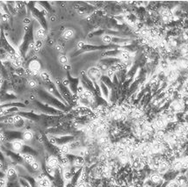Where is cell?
Segmentation results:
<instances>
[{"label":"cell","instance_id":"cell-1","mask_svg":"<svg viewBox=\"0 0 188 187\" xmlns=\"http://www.w3.org/2000/svg\"><path fill=\"white\" fill-rule=\"evenodd\" d=\"M37 95L40 99H42L43 102H45L47 105H49L52 107H57V108H64V105H62V102L58 100V98L54 97L53 95L49 94L48 91H46L44 89H38Z\"/></svg>","mask_w":188,"mask_h":187},{"label":"cell","instance_id":"cell-2","mask_svg":"<svg viewBox=\"0 0 188 187\" xmlns=\"http://www.w3.org/2000/svg\"><path fill=\"white\" fill-rule=\"evenodd\" d=\"M38 187H51L52 181L45 173H40L35 177Z\"/></svg>","mask_w":188,"mask_h":187},{"label":"cell","instance_id":"cell-3","mask_svg":"<svg viewBox=\"0 0 188 187\" xmlns=\"http://www.w3.org/2000/svg\"><path fill=\"white\" fill-rule=\"evenodd\" d=\"M152 126L154 127V129L156 131H158V130H164V128L167 126V122L165 121L164 117L159 115V116H157V118H155V120L152 121Z\"/></svg>","mask_w":188,"mask_h":187},{"label":"cell","instance_id":"cell-4","mask_svg":"<svg viewBox=\"0 0 188 187\" xmlns=\"http://www.w3.org/2000/svg\"><path fill=\"white\" fill-rule=\"evenodd\" d=\"M87 75L91 80H92L93 82H96L98 79L102 77V70L98 67H91L87 71Z\"/></svg>","mask_w":188,"mask_h":187},{"label":"cell","instance_id":"cell-5","mask_svg":"<svg viewBox=\"0 0 188 187\" xmlns=\"http://www.w3.org/2000/svg\"><path fill=\"white\" fill-rule=\"evenodd\" d=\"M27 69L31 70L32 72L34 73V76H36L37 74H39V72L41 71V69H42V64L41 62L38 60H32L29 62L28 63V67Z\"/></svg>","mask_w":188,"mask_h":187},{"label":"cell","instance_id":"cell-6","mask_svg":"<svg viewBox=\"0 0 188 187\" xmlns=\"http://www.w3.org/2000/svg\"><path fill=\"white\" fill-rule=\"evenodd\" d=\"M6 177L8 182H15L18 178V171L13 167H9L6 170Z\"/></svg>","mask_w":188,"mask_h":187},{"label":"cell","instance_id":"cell-7","mask_svg":"<svg viewBox=\"0 0 188 187\" xmlns=\"http://www.w3.org/2000/svg\"><path fill=\"white\" fill-rule=\"evenodd\" d=\"M85 164V160L84 157L78 156H73V158L70 160V165L73 167H76L78 169H82Z\"/></svg>","mask_w":188,"mask_h":187},{"label":"cell","instance_id":"cell-8","mask_svg":"<svg viewBox=\"0 0 188 187\" xmlns=\"http://www.w3.org/2000/svg\"><path fill=\"white\" fill-rule=\"evenodd\" d=\"M18 113L22 118L26 119V120H29V121H38L40 120V115L34 113V112H20L19 111Z\"/></svg>","mask_w":188,"mask_h":187},{"label":"cell","instance_id":"cell-9","mask_svg":"<svg viewBox=\"0 0 188 187\" xmlns=\"http://www.w3.org/2000/svg\"><path fill=\"white\" fill-rule=\"evenodd\" d=\"M46 164L50 166V167H52V168H54V169H57L59 167V165H60L58 157H56L55 155L49 156L47 160H46Z\"/></svg>","mask_w":188,"mask_h":187},{"label":"cell","instance_id":"cell-10","mask_svg":"<svg viewBox=\"0 0 188 187\" xmlns=\"http://www.w3.org/2000/svg\"><path fill=\"white\" fill-rule=\"evenodd\" d=\"M46 35H47V31L45 30L43 27L40 26V27H38L36 30H35L34 39H36L35 41H42V42L43 40L46 38Z\"/></svg>","mask_w":188,"mask_h":187},{"label":"cell","instance_id":"cell-11","mask_svg":"<svg viewBox=\"0 0 188 187\" xmlns=\"http://www.w3.org/2000/svg\"><path fill=\"white\" fill-rule=\"evenodd\" d=\"M19 155H20L21 158L23 159L24 163H27V164H29V165H31V164L34 163V161H36V159H35V157H34V156H33V155H30V154H25V153H20Z\"/></svg>","mask_w":188,"mask_h":187},{"label":"cell","instance_id":"cell-12","mask_svg":"<svg viewBox=\"0 0 188 187\" xmlns=\"http://www.w3.org/2000/svg\"><path fill=\"white\" fill-rule=\"evenodd\" d=\"M175 181L178 184L180 187H187L188 186V178L185 175H178L176 177Z\"/></svg>","mask_w":188,"mask_h":187},{"label":"cell","instance_id":"cell-13","mask_svg":"<svg viewBox=\"0 0 188 187\" xmlns=\"http://www.w3.org/2000/svg\"><path fill=\"white\" fill-rule=\"evenodd\" d=\"M34 133H33L31 130H28V129H26L23 131V133H22V139L25 141H31L32 140L34 139Z\"/></svg>","mask_w":188,"mask_h":187},{"label":"cell","instance_id":"cell-14","mask_svg":"<svg viewBox=\"0 0 188 187\" xmlns=\"http://www.w3.org/2000/svg\"><path fill=\"white\" fill-rule=\"evenodd\" d=\"M150 180L152 183H154L155 185L159 184V183H161L162 180H163V175L159 174L158 172V173L150 174Z\"/></svg>","mask_w":188,"mask_h":187},{"label":"cell","instance_id":"cell-15","mask_svg":"<svg viewBox=\"0 0 188 187\" xmlns=\"http://www.w3.org/2000/svg\"><path fill=\"white\" fill-rule=\"evenodd\" d=\"M73 36H74V31L72 29H66L62 33V38L66 41L72 39Z\"/></svg>","mask_w":188,"mask_h":187},{"label":"cell","instance_id":"cell-16","mask_svg":"<svg viewBox=\"0 0 188 187\" xmlns=\"http://www.w3.org/2000/svg\"><path fill=\"white\" fill-rule=\"evenodd\" d=\"M164 119H165V121H166V122H167L168 124H169V123H173V122L176 121V114L170 112L168 114L164 116Z\"/></svg>","mask_w":188,"mask_h":187},{"label":"cell","instance_id":"cell-17","mask_svg":"<svg viewBox=\"0 0 188 187\" xmlns=\"http://www.w3.org/2000/svg\"><path fill=\"white\" fill-rule=\"evenodd\" d=\"M159 66L160 68L164 70V71H169L170 70V62L166 60H162L159 63Z\"/></svg>","mask_w":188,"mask_h":187},{"label":"cell","instance_id":"cell-18","mask_svg":"<svg viewBox=\"0 0 188 187\" xmlns=\"http://www.w3.org/2000/svg\"><path fill=\"white\" fill-rule=\"evenodd\" d=\"M100 91H101V93L103 94L105 97H108V95H109V91H108V88L107 86L104 84L103 82L100 83Z\"/></svg>","mask_w":188,"mask_h":187},{"label":"cell","instance_id":"cell-19","mask_svg":"<svg viewBox=\"0 0 188 187\" xmlns=\"http://www.w3.org/2000/svg\"><path fill=\"white\" fill-rule=\"evenodd\" d=\"M40 78L42 80V83H45V82H49L50 81V75L49 73L46 72V71H43V72L40 73Z\"/></svg>","mask_w":188,"mask_h":187},{"label":"cell","instance_id":"cell-20","mask_svg":"<svg viewBox=\"0 0 188 187\" xmlns=\"http://www.w3.org/2000/svg\"><path fill=\"white\" fill-rule=\"evenodd\" d=\"M31 168L33 169V170L34 171V172H38V171H40L41 170V164H40V163L38 162V161H34V163H32L30 165Z\"/></svg>","mask_w":188,"mask_h":187},{"label":"cell","instance_id":"cell-21","mask_svg":"<svg viewBox=\"0 0 188 187\" xmlns=\"http://www.w3.org/2000/svg\"><path fill=\"white\" fill-rule=\"evenodd\" d=\"M28 87L30 89H37V86H38V82H37L35 79H30L28 80Z\"/></svg>","mask_w":188,"mask_h":187},{"label":"cell","instance_id":"cell-22","mask_svg":"<svg viewBox=\"0 0 188 187\" xmlns=\"http://www.w3.org/2000/svg\"><path fill=\"white\" fill-rule=\"evenodd\" d=\"M102 42L105 44H110L113 42V37L111 36L110 34H104L102 36Z\"/></svg>","mask_w":188,"mask_h":187},{"label":"cell","instance_id":"cell-23","mask_svg":"<svg viewBox=\"0 0 188 187\" xmlns=\"http://www.w3.org/2000/svg\"><path fill=\"white\" fill-rule=\"evenodd\" d=\"M18 183H19V185H20V186L21 187H32L30 185V184L26 181L25 178H23V177H19Z\"/></svg>","mask_w":188,"mask_h":187},{"label":"cell","instance_id":"cell-24","mask_svg":"<svg viewBox=\"0 0 188 187\" xmlns=\"http://www.w3.org/2000/svg\"><path fill=\"white\" fill-rule=\"evenodd\" d=\"M8 180L6 177H0V187H7Z\"/></svg>","mask_w":188,"mask_h":187},{"label":"cell","instance_id":"cell-25","mask_svg":"<svg viewBox=\"0 0 188 187\" xmlns=\"http://www.w3.org/2000/svg\"><path fill=\"white\" fill-rule=\"evenodd\" d=\"M68 61H69L68 60V57H67L66 55H64V54H62V55H61L59 57V62L62 65H66L67 63H68Z\"/></svg>","mask_w":188,"mask_h":187},{"label":"cell","instance_id":"cell-26","mask_svg":"<svg viewBox=\"0 0 188 187\" xmlns=\"http://www.w3.org/2000/svg\"><path fill=\"white\" fill-rule=\"evenodd\" d=\"M42 47V41H35V46H34V52H38Z\"/></svg>","mask_w":188,"mask_h":187},{"label":"cell","instance_id":"cell-27","mask_svg":"<svg viewBox=\"0 0 188 187\" xmlns=\"http://www.w3.org/2000/svg\"><path fill=\"white\" fill-rule=\"evenodd\" d=\"M9 18H10V15H9L8 13H3L0 19H1L3 22H5V23H6V22H7V21L9 20Z\"/></svg>","mask_w":188,"mask_h":187},{"label":"cell","instance_id":"cell-28","mask_svg":"<svg viewBox=\"0 0 188 187\" xmlns=\"http://www.w3.org/2000/svg\"><path fill=\"white\" fill-rule=\"evenodd\" d=\"M6 141V137L4 132H0V144H3Z\"/></svg>","mask_w":188,"mask_h":187},{"label":"cell","instance_id":"cell-29","mask_svg":"<svg viewBox=\"0 0 188 187\" xmlns=\"http://www.w3.org/2000/svg\"><path fill=\"white\" fill-rule=\"evenodd\" d=\"M167 187H180L178 185V184L176 181H170L168 183V185Z\"/></svg>","mask_w":188,"mask_h":187},{"label":"cell","instance_id":"cell-30","mask_svg":"<svg viewBox=\"0 0 188 187\" xmlns=\"http://www.w3.org/2000/svg\"><path fill=\"white\" fill-rule=\"evenodd\" d=\"M5 162H6V157H5V156H4L3 151L0 150V163H4Z\"/></svg>","mask_w":188,"mask_h":187},{"label":"cell","instance_id":"cell-31","mask_svg":"<svg viewBox=\"0 0 188 187\" xmlns=\"http://www.w3.org/2000/svg\"><path fill=\"white\" fill-rule=\"evenodd\" d=\"M85 44L84 42H79L78 43V48H85Z\"/></svg>","mask_w":188,"mask_h":187},{"label":"cell","instance_id":"cell-32","mask_svg":"<svg viewBox=\"0 0 188 187\" xmlns=\"http://www.w3.org/2000/svg\"><path fill=\"white\" fill-rule=\"evenodd\" d=\"M56 49H57L58 51H61L62 48V46H60V45H57V46H56Z\"/></svg>","mask_w":188,"mask_h":187},{"label":"cell","instance_id":"cell-33","mask_svg":"<svg viewBox=\"0 0 188 187\" xmlns=\"http://www.w3.org/2000/svg\"><path fill=\"white\" fill-rule=\"evenodd\" d=\"M1 34H2V31L0 30V37H1Z\"/></svg>","mask_w":188,"mask_h":187}]
</instances>
